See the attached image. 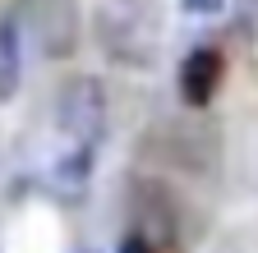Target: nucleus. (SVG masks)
<instances>
[{"mask_svg":"<svg viewBox=\"0 0 258 253\" xmlns=\"http://www.w3.org/2000/svg\"><path fill=\"white\" fill-rule=\"evenodd\" d=\"M97 42L124 69H148L157 60L161 19L148 0H102L97 10Z\"/></svg>","mask_w":258,"mask_h":253,"instance_id":"f257e3e1","label":"nucleus"},{"mask_svg":"<svg viewBox=\"0 0 258 253\" xmlns=\"http://www.w3.org/2000/svg\"><path fill=\"white\" fill-rule=\"evenodd\" d=\"M14 10H19V23H28V37L37 42L46 60H70L79 51V33H83L79 0H23Z\"/></svg>","mask_w":258,"mask_h":253,"instance_id":"f03ea898","label":"nucleus"},{"mask_svg":"<svg viewBox=\"0 0 258 253\" xmlns=\"http://www.w3.org/2000/svg\"><path fill=\"white\" fill-rule=\"evenodd\" d=\"M55 124H60L64 138H74L83 147H92L102 138V129H106V88H102V78L74 74L64 83L60 97H55Z\"/></svg>","mask_w":258,"mask_h":253,"instance_id":"7ed1b4c3","label":"nucleus"},{"mask_svg":"<svg viewBox=\"0 0 258 253\" xmlns=\"http://www.w3.org/2000/svg\"><path fill=\"white\" fill-rule=\"evenodd\" d=\"M221 74H226V60L217 46H194L184 55V65L175 69V92H180V102L189 111H203L212 97H217V88H221Z\"/></svg>","mask_w":258,"mask_h":253,"instance_id":"20e7f679","label":"nucleus"},{"mask_svg":"<svg viewBox=\"0 0 258 253\" xmlns=\"http://www.w3.org/2000/svg\"><path fill=\"white\" fill-rule=\"evenodd\" d=\"M19 10H10L5 19H0V102H10L19 83H23V51H19Z\"/></svg>","mask_w":258,"mask_h":253,"instance_id":"39448f33","label":"nucleus"},{"mask_svg":"<svg viewBox=\"0 0 258 253\" xmlns=\"http://www.w3.org/2000/svg\"><path fill=\"white\" fill-rule=\"evenodd\" d=\"M88 171H92V147L79 143V147L55 166V180H60L64 189H83V184H88Z\"/></svg>","mask_w":258,"mask_h":253,"instance_id":"423d86ee","label":"nucleus"},{"mask_svg":"<svg viewBox=\"0 0 258 253\" xmlns=\"http://www.w3.org/2000/svg\"><path fill=\"white\" fill-rule=\"evenodd\" d=\"M180 10L184 14H221L226 0H180Z\"/></svg>","mask_w":258,"mask_h":253,"instance_id":"0eeeda50","label":"nucleus"},{"mask_svg":"<svg viewBox=\"0 0 258 253\" xmlns=\"http://www.w3.org/2000/svg\"><path fill=\"white\" fill-rule=\"evenodd\" d=\"M115 253H157V244H152L148 235H124Z\"/></svg>","mask_w":258,"mask_h":253,"instance_id":"6e6552de","label":"nucleus"}]
</instances>
